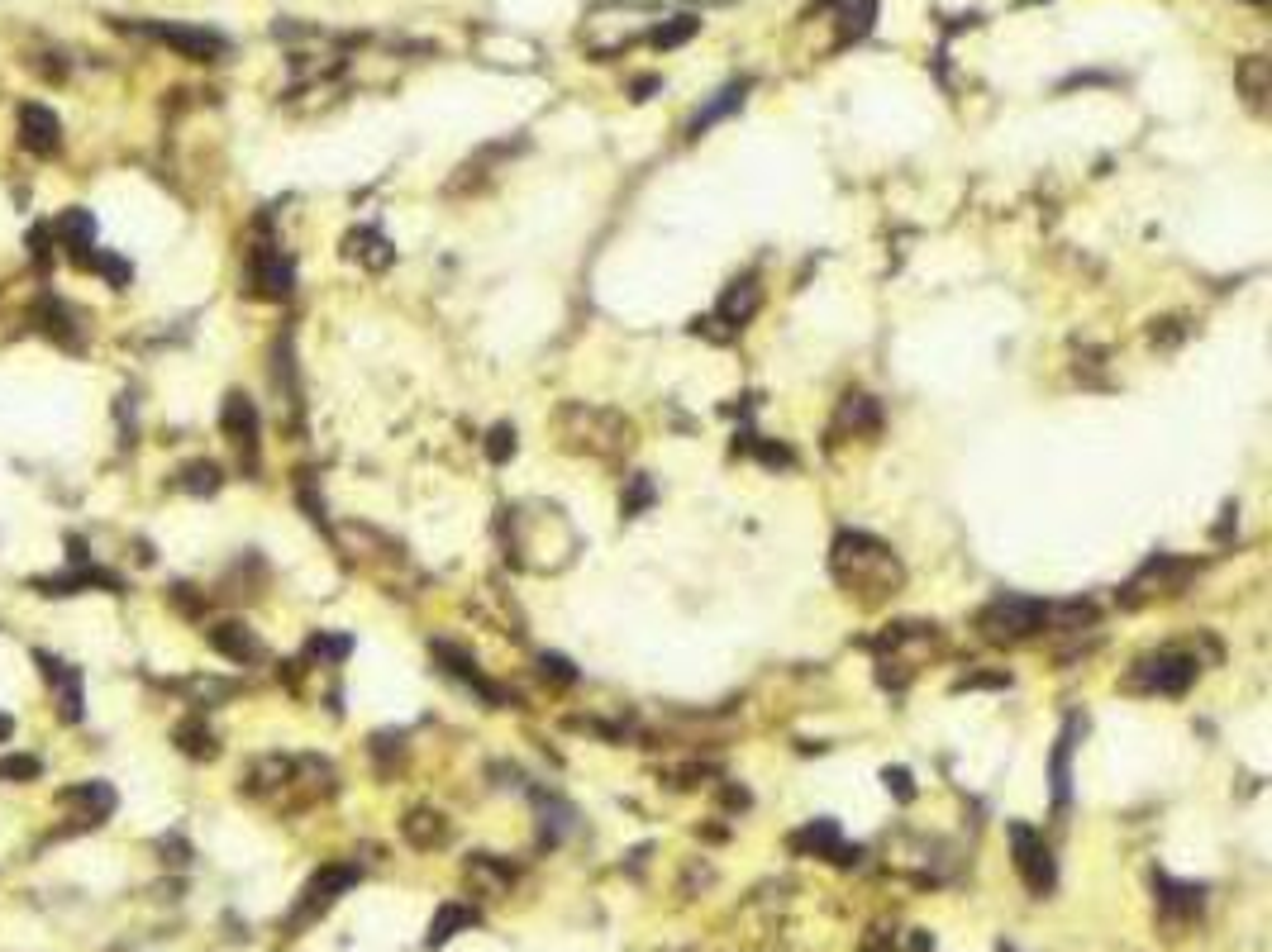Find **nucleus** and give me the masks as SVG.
I'll list each match as a JSON object with an SVG mask.
<instances>
[{
	"instance_id": "obj_36",
	"label": "nucleus",
	"mask_w": 1272,
	"mask_h": 952,
	"mask_svg": "<svg viewBox=\"0 0 1272 952\" xmlns=\"http://www.w3.org/2000/svg\"><path fill=\"white\" fill-rule=\"evenodd\" d=\"M1148 338H1153V344H1163V348L1182 344V338H1187V319H1153Z\"/></svg>"
},
{
	"instance_id": "obj_25",
	"label": "nucleus",
	"mask_w": 1272,
	"mask_h": 952,
	"mask_svg": "<svg viewBox=\"0 0 1272 952\" xmlns=\"http://www.w3.org/2000/svg\"><path fill=\"white\" fill-rule=\"evenodd\" d=\"M472 924H477V910H468V905H443V910L434 914L429 934H425V948H443L457 928H472Z\"/></svg>"
},
{
	"instance_id": "obj_23",
	"label": "nucleus",
	"mask_w": 1272,
	"mask_h": 952,
	"mask_svg": "<svg viewBox=\"0 0 1272 952\" xmlns=\"http://www.w3.org/2000/svg\"><path fill=\"white\" fill-rule=\"evenodd\" d=\"M401 833L415 848H439V843H448V819L439 815V810H410V815L401 819Z\"/></svg>"
},
{
	"instance_id": "obj_32",
	"label": "nucleus",
	"mask_w": 1272,
	"mask_h": 952,
	"mask_svg": "<svg viewBox=\"0 0 1272 952\" xmlns=\"http://www.w3.org/2000/svg\"><path fill=\"white\" fill-rule=\"evenodd\" d=\"M653 496H658V491H653V482H649V477H629V491H624L620 510H624V514L649 510V505H653Z\"/></svg>"
},
{
	"instance_id": "obj_29",
	"label": "nucleus",
	"mask_w": 1272,
	"mask_h": 952,
	"mask_svg": "<svg viewBox=\"0 0 1272 952\" xmlns=\"http://www.w3.org/2000/svg\"><path fill=\"white\" fill-rule=\"evenodd\" d=\"M468 876H472V881H486L491 891H506V886L515 881V871H511V867H500L491 853H477V857H472V862H468Z\"/></svg>"
},
{
	"instance_id": "obj_2",
	"label": "nucleus",
	"mask_w": 1272,
	"mask_h": 952,
	"mask_svg": "<svg viewBox=\"0 0 1272 952\" xmlns=\"http://www.w3.org/2000/svg\"><path fill=\"white\" fill-rule=\"evenodd\" d=\"M558 428H563V443L572 453H591V457H615L634 443V428H629L624 414L596 410V405H563Z\"/></svg>"
},
{
	"instance_id": "obj_35",
	"label": "nucleus",
	"mask_w": 1272,
	"mask_h": 952,
	"mask_svg": "<svg viewBox=\"0 0 1272 952\" xmlns=\"http://www.w3.org/2000/svg\"><path fill=\"white\" fill-rule=\"evenodd\" d=\"M39 772V758H0V781H34Z\"/></svg>"
},
{
	"instance_id": "obj_3",
	"label": "nucleus",
	"mask_w": 1272,
	"mask_h": 952,
	"mask_svg": "<svg viewBox=\"0 0 1272 952\" xmlns=\"http://www.w3.org/2000/svg\"><path fill=\"white\" fill-rule=\"evenodd\" d=\"M977 629H982L986 643H1024L1044 629V600H1029V595H996L992 605L977 615Z\"/></svg>"
},
{
	"instance_id": "obj_28",
	"label": "nucleus",
	"mask_w": 1272,
	"mask_h": 952,
	"mask_svg": "<svg viewBox=\"0 0 1272 952\" xmlns=\"http://www.w3.org/2000/svg\"><path fill=\"white\" fill-rule=\"evenodd\" d=\"M220 467L215 462H191V467H181V491H191V496H215L220 491Z\"/></svg>"
},
{
	"instance_id": "obj_31",
	"label": "nucleus",
	"mask_w": 1272,
	"mask_h": 952,
	"mask_svg": "<svg viewBox=\"0 0 1272 952\" xmlns=\"http://www.w3.org/2000/svg\"><path fill=\"white\" fill-rule=\"evenodd\" d=\"M696 29H701V19H696V14H677V19H667V25L653 29V43H658V48H677V43L692 39Z\"/></svg>"
},
{
	"instance_id": "obj_9",
	"label": "nucleus",
	"mask_w": 1272,
	"mask_h": 952,
	"mask_svg": "<svg viewBox=\"0 0 1272 952\" xmlns=\"http://www.w3.org/2000/svg\"><path fill=\"white\" fill-rule=\"evenodd\" d=\"M139 34L148 39L167 43V48H177L181 57H195V62H215L224 53V39L215 29H191V25H143Z\"/></svg>"
},
{
	"instance_id": "obj_12",
	"label": "nucleus",
	"mask_w": 1272,
	"mask_h": 952,
	"mask_svg": "<svg viewBox=\"0 0 1272 952\" xmlns=\"http://www.w3.org/2000/svg\"><path fill=\"white\" fill-rule=\"evenodd\" d=\"M19 143H25L29 152H39V157H53V152L62 148V125H57V115L48 110V105H39V100L19 105Z\"/></svg>"
},
{
	"instance_id": "obj_5",
	"label": "nucleus",
	"mask_w": 1272,
	"mask_h": 952,
	"mask_svg": "<svg viewBox=\"0 0 1272 952\" xmlns=\"http://www.w3.org/2000/svg\"><path fill=\"white\" fill-rule=\"evenodd\" d=\"M1187 577H1191V562L1168 557V552H1153V557H1148V562L1139 566L1130 581H1125L1121 605L1134 609V605H1144V600H1153V595H1173V591L1187 586Z\"/></svg>"
},
{
	"instance_id": "obj_45",
	"label": "nucleus",
	"mask_w": 1272,
	"mask_h": 952,
	"mask_svg": "<svg viewBox=\"0 0 1272 952\" xmlns=\"http://www.w3.org/2000/svg\"><path fill=\"white\" fill-rule=\"evenodd\" d=\"M1001 952H1015V948H1006V943H1001Z\"/></svg>"
},
{
	"instance_id": "obj_14",
	"label": "nucleus",
	"mask_w": 1272,
	"mask_h": 952,
	"mask_svg": "<svg viewBox=\"0 0 1272 952\" xmlns=\"http://www.w3.org/2000/svg\"><path fill=\"white\" fill-rule=\"evenodd\" d=\"M434 663H439V672L443 677H453V681H463V686H472L482 700H491V705H506V690L500 686H491V681L477 672V663H472L468 652H457L453 643H434Z\"/></svg>"
},
{
	"instance_id": "obj_26",
	"label": "nucleus",
	"mask_w": 1272,
	"mask_h": 952,
	"mask_svg": "<svg viewBox=\"0 0 1272 952\" xmlns=\"http://www.w3.org/2000/svg\"><path fill=\"white\" fill-rule=\"evenodd\" d=\"M1153 886H1158L1163 896H1158V905L1163 910H1173V914H1196L1201 910V886H1187V881H1173V876H1153Z\"/></svg>"
},
{
	"instance_id": "obj_22",
	"label": "nucleus",
	"mask_w": 1272,
	"mask_h": 952,
	"mask_svg": "<svg viewBox=\"0 0 1272 952\" xmlns=\"http://www.w3.org/2000/svg\"><path fill=\"white\" fill-rule=\"evenodd\" d=\"M62 805H82L86 824H100V819L115 810V786L111 781H86V786L62 790Z\"/></svg>"
},
{
	"instance_id": "obj_30",
	"label": "nucleus",
	"mask_w": 1272,
	"mask_h": 952,
	"mask_svg": "<svg viewBox=\"0 0 1272 952\" xmlns=\"http://www.w3.org/2000/svg\"><path fill=\"white\" fill-rule=\"evenodd\" d=\"M177 747L181 753H191V758H215V733H210L201 719H191V724H181L177 729Z\"/></svg>"
},
{
	"instance_id": "obj_38",
	"label": "nucleus",
	"mask_w": 1272,
	"mask_h": 952,
	"mask_svg": "<svg viewBox=\"0 0 1272 952\" xmlns=\"http://www.w3.org/2000/svg\"><path fill=\"white\" fill-rule=\"evenodd\" d=\"M744 448H753V453H758L767 467H791V462H796V457H791V448H782V443H753V434H748Z\"/></svg>"
},
{
	"instance_id": "obj_11",
	"label": "nucleus",
	"mask_w": 1272,
	"mask_h": 952,
	"mask_svg": "<svg viewBox=\"0 0 1272 952\" xmlns=\"http://www.w3.org/2000/svg\"><path fill=\"white\" fill-rule=\"evenodd\" d=\"M291 263L281 258L272 243H258L253 248V263H249V286L258 290V296H267V301H287L291 296Z\"/></svg>"
},
{
	"instance_id": "obj_42",
	"label": "nucleus",
	"mask_w": 1272,
	"mask_h": 952,
	"mask_svg": "<svg viewBox=\"0 0 1272 952\" xmlns=\"http://www.w3.org/2000/svg\"><path fill=\"white\" fill-rule=\"evenodd\" d=\"M911 952H934V939H929V934H915V939H911Z\"/></svg>"
},
{
	"instance_id": "obj_4",
	"label": "nucleus",
	"mask_w": 1272,
	"mask_h": 952,
	"mask_svg": "<svg viewBox=\"0 0 1272 952\" xmlns=\"http://www.w3.org/2000/svg\"><path fill=\"white\" fill-rule=\"evenodd\" d=\"M1191 681H1196V658L1168 648V652H1148V658H1139V663L1130 667L1125 686L1148 690V695H1182Z\"/></svg>"
},
{
	"instance_id": "obj_8",
	"label": "nucleus",
	"mask_w": 1272,
	"mask_h": 952,
	"mask_svg": "<svg viewBox=\"0 0 1272 952\" xmlns=\"http://www.w3.org/2000/svg\"><path fill=\"white\" fill-rule=\"evenodd\" d=\"M220 424L229 434V443L238 448V457L258 467V405L244 396V391H229L224 396V410H220Z\"/></svg>"
},
{
	"instance_id": "obj_20",
	"label": "nucleus",
	"mask_w": 1272,
	"mask_h": 952,
	"mask_svg": "<svg viewBox=\"0 0 1272 952\" xmlns=\"http://www.w3.org/2000/svg\"><path fill=\"white\" fill-rule=\"evenodd\" d=\"M344 253L353 258V263H362V267H372V272H382V267H391V258H396V248H391L387 238L377 234V229H353V234L344 238Z\"/></svg>"
},
{
	"instance_id": "obj_16",
	"label": "nucleus",
	"mask_w": 1272,
	"mask_h": 952,
	"mask_svg": "<svg viewBox=\"0 0 1272 952\" xmlns=\"http://www.w3.org/2000/svg\"><path fill=\"white\" fill-rule=\"evenodd\" d=\"M1078 733H1082V719L1067 715L1063 733H1058V747H1053V767H1049L1053 805H1058V810H1067V796H1072V747H1078Z\"/></svg>"
},
{
	"instance_id": "obj_43",
	"label": "nucleus",
	"mask_w": 1272,
	"mask_h": 952,
	"mask_svg": "<svg viewBox=\"0 0 1272 952\" xmlns=\"http://www.w3.org/2000/svg\"><path fill=\"white\" fill-rule=\"evenodd\" d=\"M10 733H14V719H10V715H0V738H10Z\"/></svg>"
},
{
	"instance_id": "obj_19",
	"label": "nucleus",
	"mask_w": 1272,
	"mask_h": 952,
	"mask_svg": "<svg viewBox=\"0 0 1272 952\" xmlns=\"http://www.w3.org/2000/svg\"><path fill=\"white\" fill-rule=\"evenodd\" d=\"M534 810H539V833H543V843L554 848V843H563L572 828H577V810L567 801H558V796H534Z\"/></svg>"
},
{
	"instance_id": "obj_33",
	"label": "nucleus",
	"mask_w": 1272,
	"mask_h": 952,
	"mask_svg": "<svg viewBox=\"0 0 1272 952\" xmlns=\"http://www.w3.org/2000/svg\"><path fill=\"white\" fill-rule=\"evenodd\" d=\"M486 457L491 462H511L515 457V424H496L486 434Z\"/></svg>"
},
{
	"instance_id": "obj_10",
	"label": "nucleus",
	"mask_w": 1272,
	"mask_h": 952,
	"mask_svg": "<svg viewBox=\"0 0 1272 952\" xmlns=\"http://www.w3.org/2000/svg\"><path fill=\"white\" fill-rule=\"evenodd\" d=\"M791 848L805 853V857H830V862H839V867H853L858 857H863V848H848V843L839 838V824H834V819H816V824H805L801 833H791Z\"/></svg>"
},
{
	"instance_id": "obj_21",
	"label": "nucleus",
	"mask_w": 1272,
	"mask_h": 952,
	"mask_svg": "<svg viewBox=\"0 0 1272 952\" xmlns=\"http://www.w3.org/2000/svg\"><path fill=\"white\" fill-rule=\"evenodd\" d=\"M1234 82H1239V91H1244V100L1254 105V110H1263L1268 105V91H1272V62L1263 53H1254V57H1244L1239 62V72H1234Z\"/></svg>"
},
{
	"instance_id": "obj_34",
	"label": "nucleus",
	"mask_w": 1272,
	"mask_h": 952,
	"mask_svg": "<svg viewBox=\"0 0 1272 952\" xmlns=\"http://www.w3.org/2000/svg\"><path fill=\"white\" fill-rule=\"evenodd\" d=\"M86 272H100L105 281H115V286H125V281H129V263H125V258H115V253H96Z\"/></svg>"
},
{
	"instance_id": "obj_41",
	"label": "nucleus",
	"mask_w": 1272,
	"mask_h": 952,
	"mask_svg": "<svg viewBox=\"0 0 1272 952\" xmlns=\"http://www.w3.org/2000/svg\"><path fill=\"white\" fill-rule=\"evenodd\" d=\"M649 91H658V77H644V82H634V100H649Z\"/></svg>"
},
{
	"instance_id": "obj_1",
	"label": "nucleus",
	"mask_w": 1272,
	"mask_h": 952,
	"mask_svg": "<svg viewBox=\"0 0 1272 952\" xmlns=\"http://www.w3.org/2000/svg\"><path fill=\"white\" fill-rule=\"evenodd\" d=\"M830 566H834V577H839V586L868 595V600L896 591L901 577H906L896 552L886 548V543H877L872 534H839L830 552Z\"/></svg>"
},
{
	"instance_id": "obj_6",
	"label": "nucleus",
	"mask_w": 1272,
	"mask_h": 952,
	"mask_svg": "<svg viewBox=\"0 0 1272 952\" xmlns=\"http://www.w3.org/2000/svg\"><path fill=\"white\" fill-rule=\"evenodd\" d=\"M1010 848H1015V871L1020 881L1029 886V896H1049L1058 886V867H1053V853L1044 833H1035L1029 824H1010Z\"/></svg>"
},
{
	"instance_id": "obj_13",
	"label": "nucleus",
	"mask_w": 1272,
	"mask_h": 952,
	"mask_svg": "<svg viewBox=\"0 0 1272 952\" xmlns=\"http://www.w3.org/2000/svg\"><path fill=\"white\" fill-rule=\"evenodd\" d=\"M758 305H762L758 276H739V281H730V286H725V296H719L715 324H725V329H744L748 319L758 315Z\"/></svg>"
},
{
	"instance_id": "obj_37",
	"label": "nucleus",
	"mask_w": 1272,
	"mask_h": 952,
	"mask_svg": "<svg viewBox=\"0 0 1272 952\" xmlns=\"http://www.w3.org/2000/svg\"><path fill=\"white\" fill-rule=\"evenodd\" d=\"M882 781H886V790H891L901 805H911V801H915V786H911V772H906V767H886Z\"/></svg>"
},
{
	"instance_id": "obj_17",
	"label": "nucleus",
	"mask_w": 1272,
	"mask_h": 952,
	"mask_svg": "<svg viewBox=\"0 0 1272 952\" xmlns=\"http://www.w3.org/2000/svg\"><path fill=\"white\" fill-rule=\"evenodd\" d=\"M210 643H215V652H224L229 663H258V658H263L258 634H253L249 624H238V620L215 624V629H210Z\"/></svg>"
},
{
	"instance_id": "obj_40",
	"label": "nucleus",
	"mask_w": 1272,
	"mask_h": 952,
	"mask_svg": "<svg viewBox=\"0 0 1272 952\" xmlns=\"http://www.w3.org/2000/svg\"><path fill=\"white\" fill-rule=\"evenodd\" d=\"M348 648H353L348 638H324V634L310 638V652H315V658H334V663H339V658H348Z\"/></svg>"
},
{
	"instance_id": "obj_7",
	"label": "nucleus",
	"mask_w": 1272,
	"mask_h": 952,
	"mask_svg": "<svg viewBox=\"0 0 1272 952\" xmlns=\"http://www.w3.org/2000/svg\"><path fill=\"white\" fill-rule=\"evenodd\" d=\"M353 881H358V867H324V871H315L310 886H305L301 905H296V914H291V928L305 924V919H315V914H324Z\"/></svg>"
},
{
	"instance_id": "obj_18",
	"label": "nucleus",
	"mask_w": 1272,
	"mask_h": 952,
	"mask_svg": "<svg viewBox=\"0 0 1272 952\" xmlns=\"http://www.w3.org/2000/svg\"><path fill=\"white\" fill-rule=\"evenodd\" d=\"M882 428V410L872 396L863 391H848L844 401H839V414H834V434H877Z\"/></svg>"
},
{
	"instance_id": "obj_24",
	"label": "nucleus",
	"mask_w": 1272,
	"mask_h": 952,
	"mask_svg": "<svg viewBox=\"0 0 1272 952\" xmlns=\"http://www.w3.org/2000/svg\"><path fill=\"white\" fill-rule=\"evenodd\" d=\"M839 5V43H858L877 19V0H830Z\"/></svg>"
},
{
	"instance_id": "obj_44",
	"label": "nucleus",
	"mask_w": 1272,
	"mask_h": 952,
	"mask_svg": "<svg viewBox=\"0 0 1272 952\" xmlns=\"http://www.w3.org/2000/svg\"><path fill=\"white\" fill-rule=\"evenodd\" d=\"M863 952H891V948H886V939H872V943H868V948H863Z\"/></svg>"
},
{
	"instance_id": "obj_15",
	"label": "nucleus",
	"mask_w": 1272,
	"mask_h": 952,
	"mask_svg": "<svg viewBox=\"0 0 1272 952\" xmlns=\"http://www.w3.org/2000/svg\"><path fill=\"white\" fill-rule=\"evenodd\" d=\"M34 663H39V672L48 677V686H53L62 719H82V677H77V667L57 663L53 652H39Z\"/></svg>"
},
{
	"instance_id": "obj_39",
	"label": "nucleus",
	"mask_w": 1272,
	"mask_h": 952,
	"mask_svg": "<svg viewBox=\"0 0 1272 952\" xmlns=\"http://www.w3.org/2000/svg\"><path fill=\"white\" fill-rule=\"evenodd\" d=\"M539 667H543V677H554L558 686H572V681H577L572 663H567V658H558V652H543V658H539Z\"/></svg>"
},
{
	"instance_id": "obj_27",
	"label": "nucleus",
	"mask_w": 1272,
	"mask_h": 952,
	"mask_svg": "<svg viewBox=\"0 0 1272 952\" xmlns=\"http://www.w3.org/2000/svg\"><path fill=\"white\" fill-rule=\"evenodd\" d=\"M744 96H748V82H730V86H725V91H719L715 100H710L706 110H701V115H696V120H692V134H701V129H710V125H715V120L734 115V110H739V105H744Z\"/></svg>"
}]
</instances>
